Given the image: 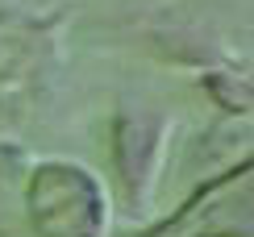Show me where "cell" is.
Masks as SVG:
<instances>
[{"label": "cell", "instance_id": "obj_1", "mask_svg": "<svg viewBox=\"0 0 254 237\" xmlns=\"http://www.w3.org/2000/svg\"><path fill=\"white\" fill-rule=\"evenodd\" d=\"M34 221L46 237H92L96 191L75 167H46L34 183Z\"/></svg>", "mask_w": 254, "mask_h": 237}]
</instances>
